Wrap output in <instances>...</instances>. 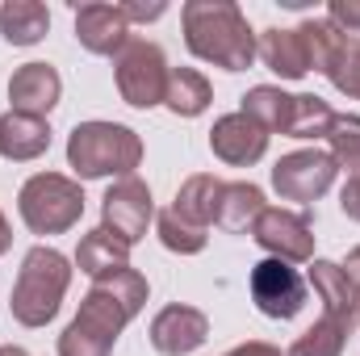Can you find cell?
I'll return each mask as SVG.
<instances>
[{
  "instance_id": "13",
  "label": "cell",
  "mask_w": 360,
  "mask_h": 356,
  "mask_svg": "<svg viewBox=\"0 0 360 356\" xmlns=\"http://www.w3.org/2000/svg\"><path fill=\"white\" fill-rule=\"evenodd\" d=\"M76 38L89 55H122L126 42H130V21L122 13V4H80L76 8Z\"/></svg>"
},
{
  "instance_id": "3",
  "label": "cell",
  "mask_w": 360,
  "mask_h": 356,
  "mask_svg": "<svg viewBox=\"0 0 360 356\" xmlns=\"http://www.w3.org/2000/svg\"><path fill=\"white\" fill-rule=\"evenodd\" d=\"M143 164V139L122 122H80L68 134V168L76 180L134 177Z\"/></svg>"
},
{
  "instance_id": "19",
  "label": "cell",
  "mask_w": 360,
  "mask_h": 356,
  "mask_svg": "<svg viewBox=\"0 0 360 356\" xmlns=\"http://www.w3.org/2000/svg\"><path fill=\"white\" fill-rule=\"evenodd\" d=\"M76 268H80L84 276H92V281L113 276V272L130 268V248H126L117 235H109L105 227H96V231H89V235L80 239V248H76Z\"/></svg>"
},
{
  "instance_id": "8",
  "label": "cell",
  "mask_w": 360,
  "mask_h": 356,
  "mask_svg": "<svg viewBox=\"0 0 360 356\" xmlns=\"http://www.w3.org/2000/svg\"><path fill=\"white\" fill-rule=\"evenodd\" d=\"M151 218H155V201H151L147 180L122 177L105 197H101V227H105L109 235H117L126 248H134V243L147 235Z\"/></svg>"
},
{
  "instance_id": "2",
  "label": "cell",
  "mask_w": 360,
  "mask_h": 356,
  "mask_svg": "<svg viewBox=\"0 0 360 356\" xmlns=\"http://www.w3.org/2000/svg\"><path fill=\"white\" fill-rule=\"evenodd\" d=\"M184 25V46L222 72H248L260 55L256 34L235 0H188L180 8Z\"/></svg>"
},
{
  "instance_id": "18",
  "label": "cell",
  "mask_w": 360,
  "mask_h": 356,
  "mask_svg": "<svg viewBox=\"0 0 360 356\" xmlns=\"http://www.w3.org/2000/svg\"><path fill=\"white\" fill-rule=\"evenodd\" d=\"M269 210L264 189L252 180H226L222 184V205H218V227L231 235H252L256 218Z\"/></svg>"
},
{
  "instance_id": "10",
  "label": "cell",
  "mask_w": 360,
  "mask_h": 356,
  "mask_svg": "<svg viewBox=\"0 0 360 356\" xmlns=\"http://www.w3.org/2000/svg\"><path fill=\"white\" fill-rule=\"evenodd\" d=\"M252 239L269 252L272 260H285V265H310L314 260V231H310V218L297 214V210L269 205L256 218Z\"/></svg>"
},
{
  "instance_id": "29",
  "label": "cell",
  "mask_w": 360,
  "mask_h": 356,
  "mask_svg": "<svg viewBox=\"0 0 360 356\" xmlns=\"http://www.w3.org/2000/svg\"><path fill=\"white\" fill-rule=\"evenodd\" d=\"M327 21H331L344 38L360 42V0H331V4H327Z\"/></svg>"
},
{
  "instance_id": "24",
  "label": "cell",
  "mask_w": 360,
  "mask_h": 356,
  "mask_svg": "<svg viewBox=\"0 0 360 356\" xmlns=\"http://www.w3.org/2000/svg\"><path fill=\"white\" fill-rule=\"evenodd\" d=\"M331 117H335V109H331L323 96H314V92H293V101H289V117H285V130H281V134L319 143V139H327Z\"/></svg>"
},
{
  "instance_id": "36",
  "label": "cell",
  "mask_w": 360,
  "mask_h": 356,
  "mask_svg": "<svg viewBox=\"0 0 360 356\" xmlns=\"http://www.w3.org/2000/svg\"><path fill=\"white\" fill-rule=\"evenodd\" d=\"M356 323H360V289H356Z\"/></svg>"
},
{
  "instance_id": "35",
  "label": "cell",
  "mask_w": 360,
  "mask_h": 356,
  "mask_svg": "<svg viewBox=\"0 0 360 356\" xmlns=\"http://www.w3.org/2000/svg\"><path fill=\"white\" fill-rule=\"evenodd\" d=\"M0 356H30V352H25V348H17V344H4V348H0Z\"/></svg>"
},
{
  "instance_id": "33",
  "label": "cell",
  "mask_w": 360,
  "mask_h": 356,
  "mask_svg": "<svg viewBox=\"0 0 360 356\" xmlns=\"http://www.w3.org/2000/svg\"><path fill=\"white\" fill-rule=\"evenodd\" d=\"M344 272H348L352 289H360V248H352V252H348V260H344Z\"/></svg>"
},
{
  "instance_id": "15",
  "label": "cell",
  "mask_w": 360,
  "mask_h": 356,
  "mask_svg": "<svg viewBox=\"0 0 360 356\" xmlns=\"http://www.w3.org/2000/svg\"><path fill=\"white\" fill-rule=\"evenodd\" d=\"M51 147V122L34 117V113H0V155L13 164H30L38 155H46Z\"/></svg>"
},
{
  "instance_id": "4",
  "label": "cell",
  "mask_w": 360,
  "mask_h": 356,
  "mask_svg": "<svg viewBox=\"0 0 360 356\" xmlns=\"http://www.w3.org/2000/svg\"><path fill=\"white\" fill-rule=\"evenodd\" d=\"M68 285H72V260L63 252H55L46 243L30 248L17 268V281H13V302H8L13 319L21 327H46L59 314Z\"/></svg>"
},
{
  "instance_id": "23",
  "label": "cell",
  "mask_w": 360,
  "mask_h": 356,
  "mask_svg": "<svg viewBox=\"0 0 360 356\" xmlns=\"http://www.w3.org/2000/svg\"><path fill=\"white\" fill-rule=\"evenodd\" d=\"M352 327H356V319H340V314H323L314 327H306L297 340H293V348L285 356H344L348 348V336H352Z\"/></svg>"
},
{
  "instance_id": "20",
  "label": "cell",
  "mask_w": 360,
  "mask_h": 356,
  "mask_svg": "<svg viewBox=\"0 0 360 356\" xmlns=\"http://www.w3.org/2000/svg\"><path fill=\"white\" fill-rule=\"evenodd\" d=\"M310 285H314V293L323 302V314L356 319V289H352L344 265H335V260H310Z\"/></svg>"
},
{
  "instance_id": "5",
  "label": "cell",
  "mask_w": 360,
  "mask_h": 356,
  "mask_svg": "<svg viewBox=\"0 0 360 356\" xmlns=\"http://www.w3.org/2000/svg\"><path fill=\"white\" fill-rule=\"evenodd\" d=\"M17 214L34 235H63L84 218V189L63 172H34L17 193Z\"/></svg>"
},
{
  "instance_id": "26",
  "label": "cell",
  "mask_w": 360,
  "mask_h": 356,
  "mask_svg": "<svg viewBox=\"0 0 360 356\" xmlns=\"http://www.w3.org/2000/svg\"><path fill=\"white\" fill-rule=\"evenodd\" d=\"M319 76H327V80L335 84V92H344V96L360 101V42L344 38V42L335 46V55L327 59V68H323Z\"/></svg>"
},
{
  "instance_id": "34",
  "label": "cell",
  "mask_w": 360,
  "mask_h": 356,
  "mask_svg": "<svg viewBox=\"0 0 360 356\" xmlns=\"http://www.w3.org/2000/svg\"><path fill=\"white\" fill-rule=\"evenodd\" d=\"M8 248H13V227H8V218L0 214V256H4Z\"/></svg>"
},
{
  "instance_id": "17",
  "label": "cell",
  "mask_w": 360,
  "mask_h": 356,
  "mask_svg": "<svg viewBox=\"0 0 360 356\" xmlns=\"http://www.w3.org/2000/svg\"><path fill=\"white\" fill-rule=\"evenodd\" d=\"M256 46H260L264 68H272L281 80H302L310 72V51H306L302 30H264Z\"/></svg>"
},
{
  "instance_id": "7",
  "label": "cell",
  "mask_w": 360,
  "mask_h": 356,
  "mask_svg": "<svg viewBox=\"0 0 360 356\" xmlns=\"http://www.w3.org/2000/svg\"><path fill=\"white\" fill-rule=\"evenodd\" d=\"M340 177V164L331 160V151H289L276 160L272 168V189L281 193V201H297V205H314Z\"/></svg>"
},
{
  "instance_id": "32",
  "label": "cell",
  "mask_w": 360,
  "mask_h": 356,
  "mask_svg": "<svg viewBox=\"0 0 360 356\" xmlns=\"http://www.w3.org/2000/svg\"><path fill=\"white\" fill-rule=\"evenodd\" d=\"M226 356H285L276 344H264V340H248V344H239V348H231Z\"/></svg>"
},
{
  "instance_id": "9",
  "label": "cell",
  "mask_w": 360,
  "mask_h": 356,
  "mask_svg": "<svg viewBox=\"0 0 360 356\" xmlns=\"http://www.w3.org/2000/svg\"><path fill=\"white\" fill-rule=\"evenodd\" d=\"M248 289H252V302L260 314H269L276 323H289L302 306H306V276L285 260H260L248 276Z\"/></svg>"
},
{
  "instance_id": "16",
  "label": "cell",
  "mask_w": 360,
  "mask_h": 356,
  "mask_svg": "<svg viewBox=\"0 0 360 356\" xmlns=\"http://www.w3.org/2000/svg\"><path fill=\"white\" fill-rule=\"evenodd\" d=\"M222 184H226V180L210 177V172H197V177H188L184 184H180L176 201H172L168 210L176 214L180 222H188V227H197V231H210V227L218 222Z\"/></svg>"
},
{
  "instance_id": "25",
  "label": "cell",
  "mask_w": 360,
  "mask_h": 356,
  "mask_svg": "<svg viewBox=\"0 0 360 356\" xmlns=\"http://www.w3.org/2000/svg\"><path fill=\"white\" fill-rule=\"evenodd\" d=\"M289 101H293V92L276 89V84H256V89L243 92V105H239V113H248L256 126H264L269 134H281L285 130V117H289Z\"/></svg>"
},
{
  "instance_id": "30",
  "label": "cell",
  "mask_w": 360,
  "mask_h": 356,
  "mask_svg": "<svg viewBox=\"0 0 360 356\" xmlns=\"http://www.w3.org/2000/svg\"><path fill=\"white\" fill-rule=\"evenodd\" d=\"M122 13H126V21H160V17L168 13V4H164V0H155V4L126 0V4H122Z\"/></svg>"
},
{
  "instance_id": "28",
  "label": "cell",
  "mask_w": 360,
  "mask_h": 356,
  "mask_svg": "<svg viewBox=\"0 0 360 356\" xmlns=\"http://www.w3.org/2000/svg\"><path fill=\"white\" fill-rule=\"evenodd\" d=\"M155 235H160V243H164L168 252H176V256H197V252L205 248V239H210L205 231L180 222L172 210H164V214L155 218Z\"/></svg>"
},
{
  "instance_id": "12",
  "label": "cell",
  "mask_w": 360,
  "mask_h": 356,
  "mask_svg": "<svg viewBox=\"0 0 360 356\" xmlns=\"http://www.w3.org/2000/svg\"><path fill=\"white\" fill-rule=\"evenodd\" d=\"M151 348L160 356H188L210 340V319L197 306H164L151 319Z\"/></svg>"
},
{
  "instance_id": "21",
  "label": "cell",
  "mask_w": 360,
  "mask_h": 356,
  "mask_svg": "<svg viewBox=\"0 0 360 356\" xmlns=\"http://www.w3.org/2000/svg\"><path fill=\"white\" fill-rule=\"evenodd\" d=\"M51 30V13L38 0H8L0 4V34L8 46H34Z\"/></svg>"
},
{
  "instance_id": "11",
  "label": "cell",
  "mask_w": 360,
  "mask_h": 356,
  "mask_svg": "<svg viewBox=\"0 0 360 356\" xmlns=\"http://www.w3.org/2000/svg\"><path fill=\"white\" fill-rule=\"evenodd\" d=\"M210 151L222 160V164H231V168H252L256 160H264V151H269V130L264 126H256L248 113H222L218 122H214V130H210Z\"/></svg>"
},
{
  "instance_id": "22",
  "label": "cell",
  "mask_w": 360,
  "mask_h": 356,
  "mask_svg": "<svg viewBox=\"0 0 360 356\" xmlns=\"http://www.w3.org/2000/svg\"><path fill=\"white\" fill-rule=\"evenodd\" d=\"M214 101L210 80L197 72V68H172L168 72V92H164V105L176 113V117H201Z\"/></svg>"
},
{
  "instance_id": "1",
  "label": "cell",
  "mask_w": 360,
  "mask_h": 356,
  "mask_svg": "<svg viewBox=\"0 0 360 356\" xmlns=\"http://www.w3.org/2000/svg\"><path fill=\"white\" fill-rule=\"evenodd\" d=\"M147 276L139 268H122L113 276L92 281L80 302V314L63 327L59 356H109L126 323L147 306Z\"/></svg>"
},
{
  "instance_id": "31",
  "label": "cell",
  "mask_w": 360,
  "mask_h": 356,
  "mask_svg": "<svg viewBox=\"0 0 360 356\" xmlns=\"http://www.w3.org/2000/svg\"><path fill=\"white\" fill-rule=\"evenodd\" d=\"M340 210H344L352 222H360V172H352L348 184L340 189Z\"/></svg>"
},
{
  "instance_id": "6",
  "label": "cell",
  "mask_w": 360,
  "mask_h": 356,
  "mask_svg": "<svg viewBox=\"0 0 360 356\" xmlns=\"http://www.w3.org/2000/svg\"><path fill=\"white\" fill-rule=\"evenodd\" d=\"M168 59L155 42L147 38H130L126 51L113 59V80L126 105L134 109H155L164 105V92H168Z\"/></svg>"
},
{
  "instance_id": "14",
  "label": "cell",
  "mask_w": 360,
  "mask_h": 356,
  "mask_svg": "<svg viewBox=\"0 0 360 356\" xmlns=\"http://www.w3.org/2000/svg\"><path fill=\"white\" fill-rule=\"evenodd\" d=\"M59 92H63V80H59V72L51 63H21L8 76V109L46 117L59 105Z\"/></svg>"
},
{
  "instance_id": "27",
  "label": "cell",
  "mask_w": 360,
  "mask_h": 356,
  "mask_svg": "<svg viewBox=\"0 0 360 356\" xmlns=\"http://www.w3.org/2000/svg\"><path fill=\"white\" fill-rule=\"evenodd\" d=\"M327 147H331V160H335L340 168L360 172V113H335V117H331Z\"/></svg>"
}]
</instances>
